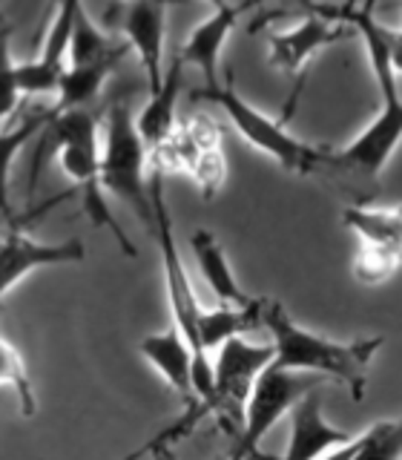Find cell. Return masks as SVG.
Here are the masks:
<instances>
[{"instance_id":"obj_1","label":"cell","mask_w":402,"mask_h":460,"mask_svg":"<svg viewBox=\"0 0 402 460\" xmlns=\"http://www.w3.org/2000/svg\"><path fill=\"white\" fill-rule=\"evenodd\" d=\"M57 155V164L66 176L78 184L83 216L95 227L107 230L115 244L124 251V256L135 259L138 251L133 239L127 236L118 216L112 213L107 190L100 184V144H98V119L90 107L81 110H61L52 107V119L38 133V150L32 155V170H29V190H35L38 176L43 170V158Z\"/></svg>"},{"instance_id":"obj_2","label":"cell","mask_w":402,"mask_h":460,"mask_svg":"<svg viewBox=\"0 0 402 460\" xmlns=\"http://www.w3.org/2000/svg\"><path fill=\"white\" fill-rule=\"evenodd\" d=\"M262 325L273 337V359L282 368L316 374L322 380H336L351 392L354 400H363L368 368L373 357L382 349V337H363L351 342H339L308 331L299 325L291 314L284 311L279 302H267L262 305Z\"/></svg>"},{"instance_id":"obj_3","label":"cell","mask_w":402,"mask_h":460,"mask_svg":"<svg viewBox=\"0 0 402 460\" xmlns=\"http://www.w3.org/2000/svg\"><path fill=\"white\" fill-rule=\"evenodd\" d=\"M150 150L144 144L135 112L129 101L121 98L104 115V138H100V184L124 208L135 213L144 230L155 227L153 199H150Z\"/></svg>"},{"instance_id":"obj_4","label":"cell","mask_w":402,"mask_h":460,"mask_svg":"<svg viewBox=\"0 0 402 460\" xmlns=\"http://www.w3.org/2000/svg\"><path fill=\"white\" fill-rule=\"evenodd\" d=\"M196 101H210V104L219 107L227 121L236 127V133L256 147L258 153L270 155L279 167L287 172H299V176H310L313 170H319L322 164L330 162V150L319 147V144L302 141L296 138L291 129L284 127V119H270L262 110H256L250 101H244L233 78L227 84H215V86H201L193 95Z\"/></svg>"},{"instance_id":"obj_5","label":"cell","mask_w":402,"mask_h":460,"mask_svg":"<svg viewBox=\"0 0 402 460\" xmlns=\"http://www.w3.org/2000/svg\"><path fill=\"white\" fill-rule=\"evenodd\" d=\"M270 359H273V345L248 342L244 334L230 337L219 345V357L213 363V394L205 406V414L222 417L224 429L233 438L241 429L244 406H248L253 380Z\"/></svg>"},{"instance_id":"obj_6","label":"cell","mask_w":402,"mask_h":460,"mask_svg":"<svg viewBox=\"0 0 402 460\" xmlns=\"http://www.w3.org/2000/svg\"><path fill=\"white\" fill-rule=\"evenodd\" d=\"M319 383H322V377H316V374L267 363L262 371H258V377L253 380L248 406H244V420L236 435L233 457L256 455L258 443L265 440L267 431L293 409V402L302 394H308L310 388H319Z\"/></svg>"},{"instance_id":"obj_7","label":"cell","mask_w":402,"mask_h":460,"mask_svg":"<svg viewBox=\"0 0 402 460\" xmlns=\"http://www.w3.org/2000/svg\"><path fill=\"white\" fill-rule=\"evenodd\" d=\"M150 162L162 170H179L184 176H190L205 199L219 193L227 176L222 133L207 119L179 121L170 138L150 155Z\"/></svg>"},{"instance_id":"obj_8","label":"cell","mask_w":402,"mask_h":460,"mask_svg":"<svg viewBox=\"0 0 402 460\" xmlns=\"http://www.w3.org/2000/svg\"><path fill=\"white\" fill-rule=\"evenodd\" d=\"M380 93H382V104H380V112L373 115V121L345 150L330 153L328 164L354 167L363 172V176L373 179V176H380L388 162H391V155L397 153L402 141V98L397 86L394 90H380Z\"/></svg>"},{"instance_id":"obj_9","label":"cell","mask_w":402,"mask_h":460,"mask_svg":"<svg viewBox=\"0 0 402 460\" xmlns=\"http://www.w3.org/2000/svg\"><path fill=\"white\" fill-rule=\"evenodd\" d=\"M81 9H83V0H52L47 38H43L38 58L18 64L21 95H40V93L57 90V81H61L64 66H66L69 38H72V29H75Z\"/></svg>"},{"instance_id":"obj_10","label":"cell","mask_w":402,"mask_h":460,"mask_svg":"<svg viewBox=\"0 0 402 460\" xmlns=\"http://www.w3.org/2000/svg\"><path fill=\"white\" fill-rule=\"evenodd\" d=\"M86 259V248L81 239L66 242H38L26 236L23 230L12 227L0 236V296L9 294L14 285L32 270L52 265H75Z\"/></svg>"},{"instance_id":"obj_11","label":"cell","mask_w":402,"mask_h":460,"mask_svg":"<svg viewBox=\"0 0 402 460\" xmlns=\"http://www.w3.org/2000/svg\"><path fill=\"white\" fill-rule=\"evenodd\" d=\"M354 35V26L342 23L328 14L310 12L287 32H273L267 38V61L287 75H299L313 61L316 52L328 49L330 43Z\"/></svg>"},{"instance_id":"obj_12","label":"cell","mask_w":402,"mask_h":460,"mask_svg":"<svg viewBox=\"0 0 402 460\" xmlns=\"http://www.w3.org/2000/svg\"><path fill=\"white\" fill-rule=\"evenodd\" d=\"M164 6L158 0H124L115 9V23L147 75V93H155L164 81Z\"/></svg>"},{"instance_id":"obj_13","label":"cell","mask_w":402,"mask_h":460,"mask_svg":"<svg viewBox=\"0 0 402 460\" xmlns=\"http://www.w3.org/2000/svg\"><path fill=\"white\" fill-rule=\"evenodd\" d=\"M287 414H291V438H287L284 449L287 460L336 457V452L354 440V435L325 420L319 388H310L308 394H302Z\"/></svg>"},{"instance_id":"obj_14","label":"cell","mask_w":402,"mask_h":460,"mask_svg":"<svg viewBox=\"0 0 402 460\" xmlns=\"http://www.w3.org/2000/svg\"><path fill=\"white\" fill-rule=\"evenodd\" d=\"M253 0H244V4H227L222 9H213V14L207 21H201L187 40L179 47L176 61H181L184 66H196L205 78V86H215L219 84V61H222V49L233 32L236 21L244 14V9H250Z\"/></svg>"},{"instance_id":"obj_15","label":"cell","mask_w":402,"mask_h":460,"mask_svg":"<svg viewBox=\"0 0 402 460\" xmlns=\"http://www.w3.org/2000/svg\"><path fill=\"white\" fill-rule=\"evenodd\" d=\"M138 351L184 400L193 402V397H196V392H193V349H190V342L184 340L176 323L164 331H155V334L144 337Z\"/></svg>"},{"instance_id":"obj_16","label":"cell","mask_w":402,"mask_h":460,"mask_svg":"<svg viewBox=\"0 0 402 460\" xmlns=\"http://www.w3.org/2000/svg\"><path fill=\"white\" fill-rule=\"evenodd\" d=\"M181 72L184 64L181 61H172L170 69H164V81L158 86L155 93H150L147 104L144 110L135 115V124H138V133L147 144L150 155L162 147V144L170 138V133L176 129L179 119H176V107H179V98H181Z\"/></svg>"},{"instance_id":"obj_17","label":"cell","mask_w":402,"mask_h":460,"mask_svg":"<svg viewBox=\"0 0 402 460\" xmlns=\"http://www.w3.org/2000/svg\"><path fill=\"white\" fill-rule=\"evenodd\" d=\"M190 248H193L201 279L207 282V288L215 294V299L224 302V305H244V302H250V296L241 291L239 279L233 277V268H230V262H227V253L222 248V242L215 239L210 230L198 227L190 236Z\"/></svg>"},{"instance_id":"obj_18","label":"cell","mask_w":402,"mask_h":460,"mask_svg":"<svg viewBox=\"0 0 402 460\" xmlns=\"http://www.w3.org/2000/svg\"><path fill=\"white\" fill-rule=\"evenodd\" d=\"M262 305L265 299H250L244 305H222L219 308H201L198 314V345L207 354L230 337L248 334V331L262 325Z\"/></svg>"},{"instance_id":"obj_19","label":"cell","mask_w":402,"mask_h":460,"mask_svg":"<svg viewBox=\"0 0 402 460\" xmlns=\"http://www.w3.org/2000/svg\"><path fill=\"white\" fill-rule=\"evenodd\" d=\"M49 119H52V107L32 110V112H26L21 121L0 127V213H4V219L12 227H14V210H12V196H9V179H12L14 158L26 147L29 138H38V133L47 127Z\"/></svg>"},{"instance_id":"obj_20","label":"cell","mask_w":402,"mask_h":460,"mask_svg":"<svg viewBox=\"0 0 402 460\" xmlns=\"http://www.w3.org/2000/svg\"><path fill=\"white\" fill-rule=\"evenodd\" d=\"M363 244L391 251L402 259V205L388 208H348L342 216Z\"/></svg>"},{"instance_id":"obj_21","label":"cell","mask_w":402,"mask_h":460,"mask_svg":"<svg viewBox=\"0 0 402 460\" xmlns=\"http://www.w3.org/2000/svg\"><path fill=\"white\" fill-rule=\"evenodd\" d=\"M336 457H368V460H397L402 457V417L397 420H377L363 435L336 452Z\"/></svg>"},{"instance_id":"obj_22","label":"cell","mask_w":402,"mask_h":460,"mask_svg":"<svg viewBox=\"0 0 402 460\" xmlns=\"http://www.w3.org/2000/svg\"><path fill=\"white\" fill-rule=\"evenodd\" d=\"M0 385H12L14 388V394H18V400H21V414L23 417H32L38 411V397H35L32 380H29L23 357L4 337H0Z\"/></svg>"},{"instance_id":"obj_23","label":"cell","mask_w":402,"mask_h":460,"mask_svg":"<svg viewBox=\"0 0 402 460\" xmlns=\"http://www.w3.org/2000/svg\"><path fill=\"white\" fill-rule=\"evenodd\" d=\"M21 104L18 64L12 58V26L6 14H0V127L9 121Z\"/></svg>"},{"instance_id":"obj_24","label":"cell","mask_w":402,"mask_h":460,"mask_svg":"<svg viewBox=\"0 0 402 460\" xmlns=\"http://www.w3.org/2000/svg\"><path fill=\"white\" fill-rule=\"evenodd\" d=\"M399 265H402V259L397 253L373 248V244H363L354 259V277L363 285H377L391 277Z\"/></svg>"},{"instance_id":"obj_25","label":"cell","mask_w":402,"mask_h":460,"mask_svg":"<svg viewBox=\"0 0 402 460\" xmlns=\"http://www.w3.org/2000/svg\"><path fill=\"white\" fill-rule=\"evenodd\" d=\"M380 35H382L385 47H388V58H391L394 72H399V75H402V29H388V26L380 23Z\"/></svg>"},{"instance_id":"obj_26","label":"cell","mask_w":402,"mask_h":460,"mask_svg":"<svg viewBox=\"0 0 402 460\" xmlns=\"http://www.w3.org/2000/svg\"><path fill=\"white\" fill-rule=\"evenodd\" d=\"M253 4H258V0H253ZM291 4H299V6H305L308 12H313V6H316L313 0H291Z\"/></svg>"},{"instance_id":"obj_27","label":"cell","mask_w":402,"mask_h":460,"mask_svg":"<svg viewBox=\"0 0 402 460\" xmlns=\"http://www.w3.org/2000/svg\"><path fill=\"white\" fill-rule=\"evenodd\" d=\"M207 4H210L213 9H222V6H227V0H207Z\"/></svg>"},{"instance_id":"obj_28","label":"cell","mask_w":402,"mask_h":460,"mask_svg":"<svg viewBox=\"0 0 402 460\" xmlns=\"http://www.w3.org/2000/svg\"><path fill=\"white\" fill-rule=\"evenodd\" d=\"M373 4H377V0H365V9H371V12H373Z\"/></svg>"},{"instance_id":"obj_29","label":"cell","mask_w":402,"mask_h":460,"mask_svg":"<svg viewBox=\"0 0 402 460\" xmlns=\"http://www.w3.org/2000/svg\"><path fill=\"white\" fill-rule=\"evenodd\" d=\"M158 4H181V0H158Z\"/></svg>"}]
</instances>
